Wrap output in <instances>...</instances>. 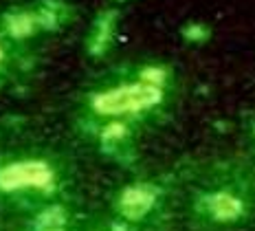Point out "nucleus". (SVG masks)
Here are the masks:
<instances>
[{
    "label": "nucleus",
    "instance_id": "nucleus-1",
    "mask_svg": "<svg viewBox=\"0 0 255 231\" xmlns=\"http://www.w3.org/2000/svg\"><path fill=\"white\" fill-rule=\"evenodd\" d=\"M68 187L60 150L44 143L0 150V209L20 216H44L60 209Z\"/></svg>",
    "mask_w": 255,
    "mask_h": 231
},
{
    "label": "nucleus",
    "instance_id": "nucleus-2",
    "mask_svg": "<svg viewBox=\"0 0 255 231\" xmlns=\"http://www.w3.org/2000/svg\"><path fill=\"white\" fill-rule=\"evenodd\" d=\"M169 73L163 66H143L132 77H117V82H102L86 88L77 99V126L88 137L102 141L121 139L126 121L143 115L165 101Z\"/></svg>",
    "mask_w": 255,
    "mask_h": 231
},
{
    "label": "nucleus",
    "instance_id": "nucleus-3",
    "mask_svg": "<svg viewBox=\"0 0 255 231\" xmlns=\"http://www.w3.org/2000/svg\"><path fill=\"white\" fill-rule=\"evenodd\" d=\"M38 64L33 42H20L0 24V93L18 84Z\"/></svg>",
    "mask_w": 255,
    "mask_h": 231
}]
</instances>
